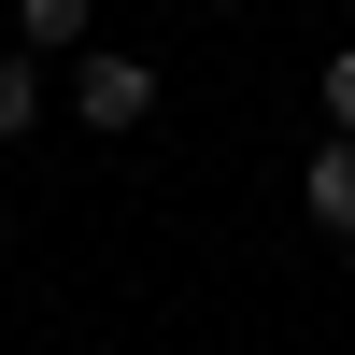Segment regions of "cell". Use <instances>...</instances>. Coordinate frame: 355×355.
<instances>
[{"label":"cell","mask_w":355,"mask_h":355,"mask_svg":"<svg viewBox=\"0 0 355 355\" xmlns=\"http://www.w3.org/2000/svg\"><path fill=\"white\" fill-rule=\"evenodd\" d=\"M15 28L28 43H85V0H15Z\"/></svg>","instance_id":"cell-4"},{"label":"cell","mask_w":355,"mask_h":355,"mask_svg":"<svg viewBox=\"0 0 355 355\" xmlns=\"http://www.w3.org/2000/svg\"><path fill=\"white\" fill-rule=\"evenodd\" d=\"M327 142H355V43L327 57Z\"/></svg>","instance_id":"cell-5"},{"label":"cell","mask_w":355,"mask_h":355,"mask_svg":"<svg viewBox=\"0 0 355 355\" xmlns=\"http://www.w3.org/2000/svg\"><path fill=\"white\" fill-rule=\"evenodd\" d=\"M28 114H43V71H28V57H0V142H15Z\"/></svg>","instance_id":"cell-3"},{"label":"cell","mask_w":355,"mask_h":355,"mask_svg":"<svg viewBox=\"0 0 355 355\" xmlns=\"http://www.w3.org/2000/svg\"><path fill=\"white\" fill-rule=\"evenodd\" d=\"M71 114H85V128H142V114H157V71L114 57V43H85L71 57Z\"/></svg>","instance_id":"cell-1"},{"label":"cell","mask_w":355,"mask_h":355,"mask_svg":"<svg viewBox=\"0 0 355 355\" xmlns=\"http://www.w3.org/2000/svg\"><path fill=\"white\" fill-rule=\"evenodd\" d=\"M299 199H313V227H327V242H355V142H313Z\"/></svg>","instance_id":"cell-2"}]
</instances>
